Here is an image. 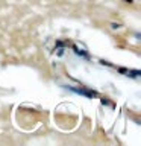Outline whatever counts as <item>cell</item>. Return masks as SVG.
Segmentation results:
<instances>
[{"mask_svg":"<svg viewBox=\"0 0 141 146\" xmlns=\"http://www.w3.org/2000/svg\"><path fill=\"white\" fill-rule=\"evenodd\" d=\"M126 2H129V3H132V2H134V0H126Z\"/></svg>","mask_w":141,"mask_h":146,"instance_id":"obj_1","label":"cell"}]
</instances>
